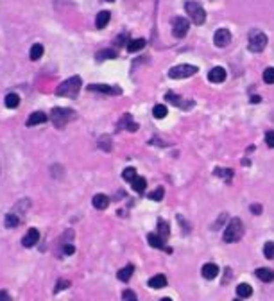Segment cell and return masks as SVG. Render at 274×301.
<instances>
[{"instance_id":"14","label":"cell","mask_w":274,"mask_h":301,"mask_svg":"<svg viewBox=\"0 0 274 301\" xmlns=\"http://www.w3.org/2000/svg\"><path fill=\"white\" fill-rule=\"evenodd\" d=\"M208 79L212 81V83H222V81L226 79V70L222 69V66H215V69L210 70Z\"/></svg>"},{"instance_id":"45","label":"cell","mask_w":274,"mask_h":301,"mask_svg":"<svg viewBox=\"0 0 274 301\" xmlns=\"http://www.w3.org/2000/svg\"><path fill=\"white\" fill-rule=\"evenodd\" d=\"M161 301H172V299H170V297H163Z\"/></svg>"},{"instance_id":"39","label":"cell","mask_w":274,"mask_h":301,"mask_svg":"<svg viewBox=\"0 0 274 301\" xmlns=\"http://www.w3.org/2000/svg\"><path fill=\"white\" fill-rule=\"evenodd\" d=\"M122 301H138V297L133 290H124L122 292Z\"/></svg>"},{"instance_id":"20","label":"cell","mask_w":274,"mask_h":301,"mask_svg":"<svg viewBox=\"0 0 274 301\" xmlns=\"http://www.w3.org/2000/svg\"><path fill=\"white\" fill-rule=\"evenodd\" d=\"M110 18H111L110 11H100L95 18V27L97 29H104L108 25V22H110Z\"/></svg>"},{"instance_id":"44","label":"cell","mask_w":274,"mask_h":301,"mask_svg":"<svg viewBox=\"0 0 274 301\" xmlns=\"http://www.w3.org/2000/svg\"><path fill=\"white\" fill-rule=\"evenodd\" d=\"M251 212H253V214H262V206H260V205H253L251 206Z\"/></svg>"},{"instance_id":"42","label":"cell","mask_w":274,"mask_h":301,"mask_svg":"<svg viewBox=\"0 0 274 301\" xmlns=\"http://www.w3.org/2000/svg\"><path fill=\"white\" fill-rule=\"evenodd\" d=\"M74 251H76V249H74V246H63V253H65V255H74Z\"/></svg>"},{"instance_id":"31","label":"cell","mask_w":274,"mask_h":301,"mask_svg":"<svg viewBox=\"0 0 274 301\" xmlns=\"http://www.w3.org/2000/svg\"><path fill=\"white\" fill-rule=\"evenodd\" d=\"M168 233H170V228H168V222H165V221H160V222H158V235L163 237V239H167Z\"/></svg>"},{"instance_id":"24","label":"cell","mask_w":274,"mask_h":301,"mask_svg":"<svg viewBox=\"0 0 274 301\" xmlns=\"http://www.w3.org/2000/svg\"><path fill=\"white\" fill-rule=\"evenodd\" d=\"M131 187H133L134 192H138V194H142V192L145 190V187H147V181H145L144 178H134L133 181H131Z\"/></svg>"},{"instance_id":"16","label":"cell","mask_w":274,"mask_h":301,"mask_svg":"<svg viewBox=\"0 0 274 301\" xmlns=\"http://www.w3.org/2000/svg\"><path fill=\"white\" fill-rule=\"evenodd\" d=\"M118 129H129V131H136L138 129V124L134 122L133 118H131V115H124L120 120V124H118Z\"/></svg>"},{"instance_id":"9","label":"cell","mask_w":274,"mask_h":301,"mask_svg":"<svg viewBox=\"0 0 274 301\" xmlns=\"http://www.w3.org/2000/svg\"><path fill=\"white\" fill-rule=\"evenodd\" d=\"M213 42H215L217 47H226L229 42H231V32H229L228 29H219V31H215Z\"/></svg>"},{"instance_id":"28","label":"cell","mask_w":274,"mask_h":301,"mask_svg":"<svg viewBox=\"0 0 274 301\" xmlns=\"http://www.w3.org/2000/svg\"><path fill=\"white\" fill-rule=\"evenodd\" d=\"M236 294H238V297H249L253 294V289L251 285H248V283H240L238 287H236Z\"/></svg>"},{"instance_id":"15","label":"cell","mask_w":274,"mask_h":301,"mask_svg":"<svg viewBox=\"0 0 274 301\" xmlns=\"http://www.w3.org/2000/svg\"><path fill=\"white\" fill-rule=\"evenodd\" d=\"M201 275H202V278H206V280H213L219 275V267L215 265V263H204Z\"/></svg>"},{"instance_id":"17","label":"cell","mask_w":274,"mask_h":301,"mask_svg":"<svg viewBox=\"0 0 274 301\" xmlns=\"http://www.w3.org/2000/svg\"><path fill=\"white\" fill-rule=\"evenodd\" d=\"M91 203H93V206H95L97 210H106L108 205H110V197H108L106 194H97Z\"/></svg>"},{"instance_id":"19","label":"cell","mask_w":274,"mask_h":301,"mask_svg":"<svg viewBox=\"0 0 274 301\" xmlns=\"http://www.w3.org/2000/svg\"><path fill=\"white\" fill-rule=\"evenodd\" d=\"M133 273H134V267L133 265H126L124 269H120L117 273V278L120 280V282H129L131 276H133Z\"/></svg>"},{"instance_id":"29","label":"cell","mask_w":274,"mask_h":301,"mask_svg":"<svg viewBox=\"0 0 274 301\" xmlns=\"http://www.w3.org/2000/svg\"><path fill=\"white\" fill-rule=\"evenodd\" d=\"M20 224V219L15 212H11L9 215H6V228H16Z\"/></svg>"},{"instance_id":"33","label":"cell","mask_w":274,"mask_h":301,"mask_svg":"<svg viewBox=\"0 0 274 301\" xmlns=\"http://www.w3.org/2000/svg\"><path fill=\"white\" fill-rule=\"evenodd\" d=\"M263 255H265V258L274 260V242H267L263 246Z\"/></svg>"},{"instance_id":"22","label":"cell","mask_w":274,"mask_h":301,"mask_svg":"<svg viewBox=\"0 0 274 301\" xmlns=\"http://www.w3.org/2000/svg\"><path fill=\"white\" fill-rule=\"evenodd\" d=\"M255 275L258 276V280H262V282H265V283L274 280V271H270V269H256Z\"/></svg>"},{"instance_id":"13","label":"cell","mask_w":274,"mask_h":301,"mask_svg":"<svg viewBox=\"0 0 274 301\" xmlns=\"http://www.w3.org/2000/svg\"><path fill=\"white\" fill-rule=\"evenodd\" d=\"M47 122V115L43 111H35V113H30L29 118H27V126L32 127V126H40V124H45Z\"/></svg>"},{"instance_id":"10","label":"cell","mask_w":274,"mask_h":301,"mask_svg":"<svg viewBox=\"0 0 274 301\" xmlns=\"http://www.w3.org/2000/svg\"><path fill=\"white\" fill-rule=\"evenodd\" d=\"M38 240H40V231L36 228H30L29 231L25 233V237H23L22 246H23V248H32V246H35Z\"/></svg>"},{"instance_id":"25","label":"cell","mask_w":274,"mask_h":301,"mask_svg":"<svg viewBox=\"0 0 274 301\" xmlns=\"http://www.w3.org/2000/svg\"><path fill=\"white\" fill-rule=\"evenodd\" d=\"M43 50H45V49H43V45H40V43H36V45L30 47V54H29L30 61H38L40 57L43 56Z\"/></svg>"},{"instance_id":"18","label":"cell","mask_w":274,"mask_h":301,"mask_svg":"<svg viewBox=\"0 0 274 301\" xmlns=\"http://www.w3.org/2000/svg\"><path fill=\"white\" fill-rule=\"evenodd\" d=\"M165 285H167V278H165V275H156L149 280V287H151V289H163Z\"/></svg>"},{"instance_id":"8","label":"cell","mask_w":274,"mask_h":301,"mask_svg":"<svg viewBox=\"0 0 274 301\" xmlns=\"http://www.w3.org/2000/svg\"><path fill=\"white\" fill-rule=\"evenodd\" d=\"M88 90H90V92L104 93V95H118V93H120V88L110 86V84H90Z\"/></svg>"},{"instance_id":"34","label":"cell","mask_w":274,"mask_h":301,"mask_svg":"<svg viewBox=\"0 0 274 301\" xmlns=\"http://www.w3.org/2000/svg\"><path fill=\"white\" fill-rule=\"evenodd\" d=\"M215 174L221 176V178H224L226 181H229V179L233 178V171H231V169H217V171H215Z\"/></svg>"},{"instance_id":"38","label":"cell","mask_w":274,"mask_h":301,"mask_svg":"<svg viewBox=\"0 0 274 301\" xmlns=\"http://www.w3.org/2000/svg\"><path fill=\"white\" fill-rule=\"evenodd\" d=\"M108 57H117V52H111V50H102V52L97 54V61H102Z\"/></svg>"},{"instance_id":"37","label":"cell","mask_w":274,"mask_h":301,"mask_svg":"<svg viewBox=\"0 0 274 301\" xmlns=\"http://www.w3.org/2000/svg\"><path fill=\"white\" fill-rule=\"evenodd\" d=\"M68 287H70V282H68V280H57V285L54 287V294L61 292L63 289H68Z\"/></svg>"},{"instance_id":"3","label":"cell","mask_w":274,"mask_h":301,"mask_svg":"<svg viewBox=\"0 0 274 301\" xmlns=\"http://www.w3.org/2000/svg\"><path fill=\"white\" fill-rule=\"evenodd\" d=\"M50 117H52V122L56 127H65L76 117V113L72 110H68V108H54Z\"/></svg>"},{"instance_id":"41","label":"cell","mask_w":274,"mask_h":301,"mask_svg":"<svg viewBox=\"0 0 274 301\" xmlns=\"http://www.w3.org/2000/svg\"><path fill=\"white\" fill-rule=\"evenodd\" d=\"M224 219H228V215L222 214L221 217H219V221L215 222V224H213V229H219V228H221V226H222V221H224Z\"/></svg>"},{"instance_id":"5","label":"cell","mask_w":274,"mask_h":301,"mask_svg":"<svg viewBox=\"0 0 274 301\" xmlns=\"http://www.w3.org/2000/svg\"><path fill=\"white\" fill-rule=\"evenodd\" d=\"M194 74H197V66L195 65H176L168 70L170 79H185V77H190Z\"/></svg>"},{"instance_id":"46","label":"cell","mask_w":274,"mask_h":301,"mask_svg":"<svg viewBox=\"0 0 274 301\" xmlns=\"http://www.w3.org/2000/svg\"><path fill=\"white\" fill-rule=\"evenodd\" d=\"M235 301H242V297H238V299H235Z\"/></svg>"},{"instance_id":"21","label":"cell","mask_w":274,"mask_h":301,"mask_svg":"<svg viewBox=\"0 0 274 301\" xmlns=\"http://www.w3.org/2000/svg\"><path fill=\"white\" fill-rule=\"evenodd\" d=\"M97 145H99L102 151H106V153H111V149H113V142H111L110 135H102V137L99 138V142H97Z\"/></svg>"},{"instance_id":"11","label":"cell","mask_w":274,"mask_h":301,"mask_svg":"<svg viewBox=\"0 0 274 301\" xmlns=\"http://www.w3.org/2000/svg\"><path fill=\"white\" fill-rule=\"evenodd\" d=\"M165 101H168L170 104H174V106H179V108H185V110H188V108H192V101H183L181 97H178L176 93L172 92H167L165 93Z\"/></svg>"},{"instance_id":"2","label":"cell","mask_w":274,"mask_h":301,"mask_svg":"<svg viewBox=\"0 0 274 301\" xmlns=\"http://www.w3.org/2000/svg\"><path fill=\"white\" fill-rule=\"evenodd\" d=\"M242 235H244V224H242V221L240 219H233L231 222L228 224V228L224 229V242H238L240 239H242Z\"/></svg>"},{"instance_id":"30","label":"cell","mask_w":274,"mask_h":301,"mask_svg":"<svg viewBox=\"0 0 274 301\" xmlns=\"http://www.w3.org/2000/svg\"><path fill=\"white\" fill-rule=\"evenodd\" d=\"M167 113H168V110L163 106V104H156L154 110H152V115H154L156 118H165L167 117Z\"/></svg>"},{"instance_id":"32","label":"cell","mask_w":274,"mask_h":301,"mask_svg":"<svg viewBox=\"0 0 274 301\" xmlns=\"http://www.w3.org/2000/svg\"><path fill=\"white\" fill-rule=\"evenodd\" d=\"M122 178H124V179H126V181H129V183H131V181H133V179L136 178V169L127 167L126 171L122 172Z\"/></svg>"},{"instance_id":"6","label":"cell","mask_w":274,"mask_h":301,"mask_svg":"<svg viewBox=\"0 0 274 301\" xmlns=\"http://www.w3.org/2000/svg\"><path fill=\"white\" fill-rule=\"evenodd\" d=\"M185 9H187L188 16H190L194 23H197V25H202V23H204L206 13H204V9L201 8V4H197V2H187Z\"/></svg>"},{"instance_id":"36","label":"cell","mask_w":274,"mask_h":301,"mask_svg":"<svg viewBox=\"0 0 274 301\" xmlns=\"http://www.w3.org/2000/svg\"><path fill=\"white\" fill-rule=\"evenodd\" d=\"M263 81H265L267 84H274V69L263 70Z\"/></svg>"},{"instance_id":"35","label":"cell","mask_w":274,"mask_h":301,"mask_svg":"<svg viewBox=\"0 0 274 301\" xmlns=\"http://www.w3.org/2000/svg\"><path fill=\"white\" fill-rule=\"evenodd\" d=\"M163 194H165V190L163 188H156V190H152L151 194H149V199H152V201H161L163 199Z\"/></svg>"},{"instance_id":"23","label":"cell","mask_w":274,"mask_h":301,"mask_svg":"<svg viewBox=\"0 0 274 301\" xmlns=\"http://www.w3.org/2000/svg\"><path fill=\"white\" fill-rule=\"evenodd\" d=\"M4 104H6V108H9V110H15V108L20 106V97L16 95V93H8L4 99Z\"/></svg>"},{"instance_id":"27","label":"cell","mask_w":274,"mask_h":301,"mask_svg":"<svg viewBox=\"0 0 274 301\" xmlns=\"http://www.w3.org/2000/svg\"><path fill=\"white\" fill-rule=\"evenodd\" d=\"M29 206H30V201L29 199H22V201H18L15 205V208H13V212H15V214H25L27 210H29Z\"/></svg>"},{"instance_id":"12","label":"cell","mask_w":274,"mask_h":301,"mask_svg":"<svg viewBox=\"0 0 274 301\" xmlns=\"http://www.w3.org/2000/svg\"><path fill=\"white\" fill-rule=\"evenodd\" d=\"M147 242H149V246H152V248L165 249L167 253H170V249L165 248V239H163V237L158 235V233H149V235H147Z\"/></svg>"},{"instance_id":"26","label":"cell","mask_w":274,"mask_h":301,"mask_svg":"<svg viewBox=\"0 0 274 301\" xmlns=\"http://www.w3.org/2000/svg\"><path fill=\"white\" fill-rule=\"evenodd\" d=\"M144 47H145V40H142V38L131 40V42L127 43V50H129V52H138V50H142Z\"/></svg>"},{"instance_id":"43","label":"cell","mask_w":274,"mask_h":301,"mask_svg":"<svg viewBox=\"0 0 274 301\" xmlns=\"http://www.w3.org/2000/svg\"><path fill=\"white\" fill-rule=\"evenodd\" d=\"M0 301H11V299H9L8 290H0Z\"/></svg>"},{"instance_id":"40","label":"cell","mask_w":274,"mask_h":301,"mask_svg":"<svg viewBox=\"0 0 274 301\" xmlns=\"http://www.w3.org/2000/svg\"><path fill=\"white\" fill-rule=\"evenodd\" d=\"M265 144L269 145V147H274V131H269V133L265 135Z\"/></svg>"},{"instance_id":"4","label":"cell","mask_w":274,"mask_h":301,"mask_svg":"<svg viewBox=\"0 0 274 301\" xmlns=\"http://www.w3.org/2000/svg\"><path fill=\"white\" fill-rule=\"evenodd\" d=\"M248 45H249V50H251V52H262V50L265 49V45H267V36H265V32L258 31V29L251 31V32H249Z\"/></svg>"},{"instance_id":"7","label":"cell","mask_w":274,"mask_h":301,"mask_svg":"<svg viewBox=\"0 0 274 301\" xmlns=\"http://www.w3.org/2000/svg\"><path fill=\"white\" fill-rule=\"evenodd\" d=\"M188 29H190V22L187 18H181V16L174 18V22H172V35L176 38H183L188 32Z\"/></svg>"},{"instance_id":"1","label":"cell","mask_w":274,"mask_h":301,"mask_svg":"<svg viewBox=\"0 0 274 301\" xmlns=\"http://www.w3.org/2000/svg\"><path fill=\"white\" fill-rule=\"evenodd\" d=\"M81 84H83V81H81L79 76H74L70 77V79L63 81V83L59 84V86L56 88V93L59 97H77V93H79L81 90Z\"/></svg>"}]
</instances>
